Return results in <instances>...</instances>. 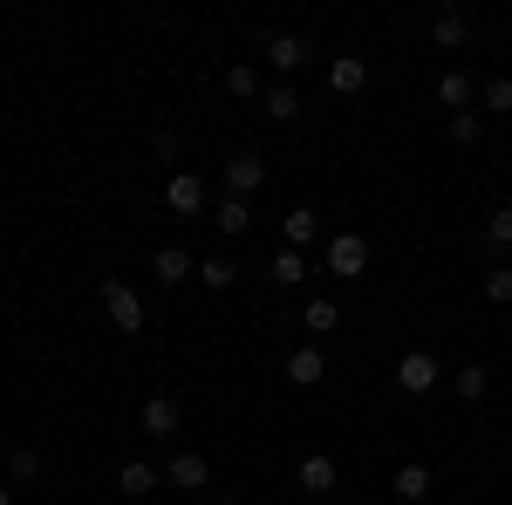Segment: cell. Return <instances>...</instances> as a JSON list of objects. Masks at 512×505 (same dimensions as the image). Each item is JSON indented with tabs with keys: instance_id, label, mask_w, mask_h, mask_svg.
<instances>
[{
	"instance_id": "8992f818",
	"label": "cell",
	"mask_w": 512,
	"mask_h": 505,
	"mask_svg": "<svg viewBox=\"0 0 512 505\" xmlns=\"http://www.w3.org/2000/svg\"><path fill=\"white\" fill-rule=\"evenodd\" d=\"M294 485H301V492H315V499H328V492L342 485V465H335L328 451H308V458L294 465Z\"/></svg>"
},
{
	"instance_id": "2e32d148",
	"label": "cell",
	"mask_w": 512,
	"mask_h": 505,
	"mask_svg": "<svg viewBox=\"0 0 512 505\" xmlns=\"http://www.w3.org/2000/svg\"><path fill=\"white\" fill-rule=\"evenodd\" d=\"M328 89H335V96H362V89H369V62H362V55H335V62H328Z\"/></svg>"
},
{
	"instance_id": "9c48e42d",
	"label": "cell",
	"mask_w": 512,
	"mask_h": 505,
	"mask_svg": "<svg viewBox=\"0 0 512 505\" xmlns=\"http://www.w3.org/2000/svg\"><path fill=\"white\" fill-rule=\"evenodd\" d=\"M158 485H164V465H151V458H123V471H117L123 499H151Z\"/></svg>"
},
{
	"instance_id": "4dcf8cb0",
	"label": "cell",
	"mask_w": 512,
	"mask_h": 505,
	"mask_svg": "<svg viewBox=\"0 0 512 505\" xmlns=\"http://www.w3.org/2000/svg\"><path fill=\"white\" fill-rule=\"evenodd\" d=\"M103 505H117V499H103Z\"/></svg>"
},
{
	"instance_id": "e0dca14e",
	"label": "cell",
	"mask_w": 512,
	"mask_h": 505,
	"mask_svg": "<svg viewBox=\"0 0 512 505\" xmlns=\"http://www.w3.org/2000/svg\"><path fill=\"white\" fill-rule=\"evenodd\" d=\"M437 103H444L451 117H458V110H472V103H478V82L465 76V69H444V76H437Z\"/></svg>"
},
{
	"instance_id": "7c38bea8",
	"label": "cell",
	"mask_w": 512,
	"mask_h": 505,
	"mask_svg": "<svg viewBox=\"0 0 512 505\" xmlns=\"http://www.w3.org/2000/svg\"><path fill=\"white\" fill-rule=\"evenodd\" d=\"M321 376H328V355L315 349V342H294L287 349V383H301V389H315Z\"/></svg>"
},
{
	"instance_id": "f1b7e54d",
	"label": "cell",
	"mask_w": 512,
	"mask_h": 505,
	"mask_svg": "<svg viewBox=\"0 0 512 505\" xmlns=\"http://www.w3.org/2000/svg\"><path fill=\"white\" fill-rule=\"evenodd\" d=\"M485 246H492V253H506V246H512V205H499V212L485 219Z\"/></svg>"
},
{
	"instance_id": "3957f363",
	"label": "cell",
	"mask_w": 512,
	"mask_h": 505,
	"mask_svg": "<svg viewBox=\"0 0 512 505\" xmlns=\"http://www.w3.org/2000/svg\"><path fill=\"white\" fill-rule=\"evenodd\" d=\"M321 267L335 273V280H362V273H369V239L362 233H328L321 239Z\"/></svg>"
},
{
	"instance_id": "603a6c76",
	"label": "cell",
	"mask_w": 512,
	"mask_h": 505,
	"mask_svg": "<svg viewBox=\"0 0 512 505\" xmlns=\"http://www.w3.org/2000/svg\"><path fill=\"white\" fill-rule=\"evenodd\" d=\"M226 89H233L239 103H260V96H267V82H260L253 62H233V69H226Z\"/></svg>"
},
{
	"instance_id": "9a60e30c",
	"label": "cell",
	"mask_w": 512,
	"mask_h": 505,
	"mask_svg": "<svg viewBox=\"0 0 512 505\" xmlns=\"http://www.w3.org/2000/svg\"><path fill=\"white\" fill-rule=\"evenodd\" d=\"M315 239H328V233H321V219L308 212V205H294V212L280 219V246H294V253H308Z\"/></svg>"
},
{
	"instance_id": "ac0fdd59",
	"label": "cell",
	"mask_w": 512,
	"mask_h": 505,
	"mask_svg": "<svg viewBox=\"0 0 512 505\" xmlns=\"http://www.w3.org/2000/svg\"><path fill=\"white\" fill-rule=\"evenodd\" d=\"M396 499L403 505H417V499H431V465H424V458H403V465H396Z\"/></svg>"
},
{
	"instance_id": "8fae6325",
	"label": "cell",
	"mask_w": 512,
	"mask_h": 505,
	"mask_svg": "<svg viewBox=\"0 0 512 505\" xmlns=\"http://www.w3.org/2000/svg\"><path fill=\"white\" fill-rule=\"evenodd\" d=\"M164 205H171L178 219H205V185H198L192 171H178V178L164 185Z\"/></svg>"
},
{
	"instance_id": "4fadbf2b",
	"label": "cell",
	"mask_w": 512,
	"mask_h": 505,
	"mask_svg": "<svg viewBox=\"0 0 512 505\" xmlns=\"http://www.w3.org/2000/svg\"><path fill=\"white\" fill-rule=\"evenodd\" d=\"M431 41L437 48H465V41H472V14H465V7H437L431 14Z\"/></svg>"
},
{
	"instance_id": "cb8c5ba5",
	"label": "cell",
	"mask_w": 512,
	"mask_h": 505,
	"mask_svg": "<svg viewBox=\"0 0 512 505\" xmlns=\"http://www.w3.org/2000/svg\"><path fill=\"white\" fill-rule=\"evenodd\" d=\"M478 294H485L492 308H512V267H506V260H492V267H485V280H478Z\"/></svg>"
},
{
	"instance_id": "5b68a950",
	"label": "cell",
	"mask_w": 512,
	"mask_h": 505,
	"mask_svg": "<svg viewBox=\"0 0 512 505\" xmlns=\"http://www.w3.org/2000/svg\"><path fill=\"white\" fill-rule=\"evenodd\" d=\"M219 178H226V198H253L260 185H267V157H260V151H233Z\"/></svg>"
},
{
	"instance_id": "52a82bcc",
	"label": "cell",
	"mask_w": 512,
	"mask_h": 505,
	"mask_svg": "<svg viewBox=\"0 0 512 505\" xmlns=\"http://www.w3.org/2000/svg\"><path fill=\"white\" fill-rule=\"evenodd\" d=\"M164 485H178V492H205V485H212V465H205L198 451H171V458H164Z\"/></svg>"
},
{
	"instance_id": "277c9868",
	"label": "cell",
	"mask_w": 512,
	"mask_h": 505,
	"mask_svg": "<svg viewBox=\"0 0 512 505\" xmlns=\"http://www.w3.org/2000/svg\"><path fill=\"white\" fill-rule=\"evenodd\" d=\"M437 383H444L437 349H403V355H396V389H403V396H431Z\"/></svg>"
},
{
	"instance_id": "7402d4cb",
	"label": "cell",
	"mask_w": 512,
	"mask_h": 505,
	"mask_svg": "<svg viewBox=\"0 0 512 505\" xmlns=\"http://www.w3.org/2000/svg\"><path fill=\"white\" fill-rule=\"evenodd\" d=\"M301 328H308V335H335V328H342V308H335L328 294H315V301L301 308Z\"/></svg>"
},
{
	"instance_id": "1f68e13d",
	"label": "cell",
	"mask_w": 512,
	"mask_h": 505,
	"mask_svg": "<svg viewBox=\"0 0 512 505\" xmlns=\"http://www.w3.org/2000/svg\"><path fill=\"white\" fill-rule=\"evenodd\" d=\"M328 505H335V499H328Z\"/></svg>"
},
{
	"instance_id": "44dd1931",
	"label": "cell",
	"mask_w": 512,
	"mask_h": 505,
	"mask_svg": "<svg viewBox=\"0 0 512 505\" xmlns=\"http://www.w3.org/2000/svg\"><path fill=\"white\" fill-rule=\"evenodd\" d=\"M260 110L274 123H294L301 117V96H294V82H267V96H260Z\"/></svg>"
},
{
	"instance_id": "ffe728a7",
	"label": "cell",
	"mask_w": 512,
	"mask_h": 505,
	"mask_svg": "<svg viewBox=\"0 0 512 505\" xmlns=\"http://www.w3.org/2000/svg\"><path fill=\"white\" fill-rule=\"evenodd\" d=\"M267 280H274V287H301V280H308V253L280 246L274 260H267Z\"/></svg>"
},
{
	"instance_id": "83f0119b",
	"label": "cell",
	"mask_w": 512,
	"mask_h": 505,
	"mask_svg": "<svg viewBox=\"0 0 512 505\" xmlns=\"http://www.w3.org/2000/svg\"><path fill=\"white\" fill-rule=\"evenodd\" d=\"M451 383H458V396H465V403H485V389H492V376H485V362H465V369H458Z\"/></svg>"
},
{
	"instance_id": "5bb4252c",
	"label": "cell",
	"mask_w": 512,
	"mask_h": 505,
	"mask_svg": "<svg viewBox=\"0 0 512 505\" xmlns=\"http://www.w3.org/2000/svg\"><path fill=\"white\" fill-rule=\"evenodd\" d=\"M205 219L219 226V239H246V233H253V205H246V198H219Z\"/></svg>"
},
{
	"instance_id": "30bf717a",
	"label": "cell",
	"mask_w": 512,
	"mask_h": 505,
	"mask_svg": "<svg viewBox=\"0 0 512 505\" xmlns=\"http://www.w3.org/2000/svg\"><path fill=\"white\" fill-rule=\"evenodd\" d=\"M151 273H158L164 287H185V280H198L192 246H158V253H151Z\"/></svg>"
},
{
	"instance_id": "4316f807",
	"label": "cell",
	"mask_w": 512,
	"mask_h": 505,
	"mask_svg": "<svg viewBox=\"0 0 512 505\" xmlns=\"http://www.w3.org/2000/svg\"><path fill=\"white\" fill-rule=\"evenodd\" d=\"M478 130H485V123H478V110H458V117H444V137H451L458 151H472V144H478Z\"/></svg>"
},
{
	"instance_id": "d4e9b609",
	"label": "cell",
	"mask_w": 512,
	"mask_h": 505,
	"mask_svg": "<svg viewBox=\"0 0 512 505\" xmlns=\"http://www.w3.org/2000/svg\"><path fill=\"white\" fill-rule=\"evenodd\" d=\"M35 478H41V451H35V444L7 451V485H35Z\"/></svg>"
},
{
	"instance_id": "7a4b0ae2",
	"label": "cell",
	"mask_w": 512,
	"mask_h": 505,
	"mask_svg": "<svg viewBox=\"0 0 512 505\" xmlns=\"http://www.w3.org/2000/svg\"><path fill=\"white\" fill-rule=\"evenodd\" d=\"M137 430H144L151 444H178V437H185V403H178L171 389L144 396V410H137Z\"/></svg>"
},
{
	"instance_id": "ba28073f",
	"label": "cell",
	"mask_w": 512,
	"mask_h": 505,
	"mask_svg": "<svg viewBox=\"0 0 512 505\" xmlns=\"http://www.w3.org/2000/svg\"><path fill=\"white\" fill-rule=\"evenodd\" d=\"M308 55H315V48H308L301 35H267V69H274V76H301Z\"/></svg>"
},
{
	"instance_id": "484cf974",
	"label": "cell",
	"mask_w": 512,
	"mask_h": 505,
	"mask_svg": "<svg viewBox=\"0 0 512 505\" xmlns=\"http://www.w3.org/2000/svg\"><path fill=\"white\" fill-rule=\"evenodd\" d=\"M478 103H485L492 117H512V76H485L478 82Z\"/></svg>"
},
{
	"instance_id": "f546056e",
	"label": "cell",
	"mask_w": 512,
	"mask_h": 505,
	"mask_svg": "<svg viewBox=\"0 0 512 505\" xmlns=\"http://www.w3.org/2000/svg\"><path fill=\"white\" fill-rule=\"evenodd\" d=\"M0 505H14V485H7V478H0Z\"/></svg>"
},
{
	"instance_id": "d6986e66",
	"label": "cell",
	"mask_w": 512,
	"mask_h": 505,
	"mask_svg": "<svg viewBox=\"0 0 512 505\" xmlns=\"http://www.w3.org/2000/svg\"><path fill=\"white\" fill-rule=\"evenodd\" d=\"M198 287H205V294H233V287H239L233 253H212V260H198Z\"/></svg>"
},
{
	"instance_id": "6da1fadb",
	"label": "cell",
	"mask_w": 512,
	"mask_h": 505,
	"mask_svg": "<svg viewBox=\"0 0 512 505\" xmlns=\"http://www.w3.org/2000/svg\"><path fill=\"white\" fill-rule=\"evenodd\" d=\"M96 294H103V314H110V328H117V335H144V321H151V308H144V294H137L130 280H117V273H103V280H96Z\"/></svg>"
}]
</instances>
